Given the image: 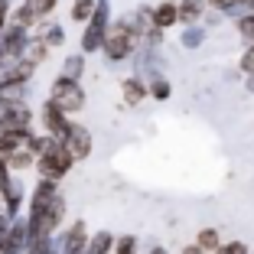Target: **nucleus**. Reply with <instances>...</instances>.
I'll return each instance as SVG.
<instances>
[{
	"label": "nucleus",
	"mask_w": 254,
	"mask_h": 254,
	"mask_svg": "<svg viewBox=\"0 0 254 254\" xmlns=\"http://www.w3.org/2000/svg\"><path fill=\"white\" fill-rule=\"evenodd\" d=\"M176 7H180V26H195V23H202L209 3L205 0H176Z\"/></svg>",
	"instance_id": "nucleus-17"
},
{
	"label": "nucleus",
	"mask_w": 254,
	"mask_h": 254,
	"mask_svg": "<svg viewBox=\"0 0 254 254\" xmlns=\"http://www.w3.org/2000/svg\"><path fill=\"white\" fill-rule=\"evenodd\" d=\"M150 30H157V26H153V7H150V3H137V7L127 13V33L140 46V39L147 36Z\"/></svg>",
	"instance_id": "nucleus-11"
},
{
	"label": "nucleus",
	"mask_w": 254,
	"mask_h": 254,
	"mask_svg": "<svg viewBox=\"0 0 254 254\" xmlns=\"http://www.w3.org/2000/svg\"><path fill=\"white\" fill-rule=\"evenodd\" d=\"M241 7H248V13H251V7H254V0H238Z\"/></svg>",
	"instance_id": "nucleus-37"
},
{
	"label": "nucleus",
	"mask_w": 254,
	"mask_h": 254,
	"mask_svg": "<svg viewBox=\"0 0 254 254\" xmlns=\"http://www.w3.org/2000/svg\"><path fill=\"white\" fill-rule=\"evenodd\" d=\"M49 53H53V49H49V46H46L39 36H30V43H26V53H23V62H30L33 68H39L46 59H49Z\"/></svg>",
	"instance_id": "nucleus-20"
},
{
	"label": "nucleus",
	"mask_w": 254,
	"mask_h": 254,
	"mask_svg": "<svg viewBox=\"0 0 254 254\" xmlns=\"http://www.w3.org/2000/svg\"><path fill=\"white\" fill-rule=\"evenodd\" d=\"M30 36H33V33H26V30H20V26H13V23H7V30L0 33V46H3V53H7L10 62H20L23 59Z\"/></svg>",
	"instance_id": "nucleus-10"
},
{
	"label": "nucleus",
	"mask_w": 254,
	"mask_h": 254,
	"mask_svg": "<svg viewBox=\"0 0 254 254\" xmlns=\"http://www.w3.org/2000/svg\"><path fill=\"white\" fill-rule=\"evenodd\" d=\"M36 124V111L30 101H13V98H0V130H26Z\"/></svg>",
	"instance_id": "nucleus-5"
},
{
	"label": "nucleus",
	"mask_w": 254,
	"mask_h": 254,
	"mask_svg": "<svg viewBox=\"0 0 254 254\" xmlns=\"http://www.w3.org/2000/svg\"><path fill=\"white\" fill-rule=\"evenodd\" d=\"M7 65H10V59H7V53H3V46H0V72H3Z\"/></svg>",
	"instance_id": "nucleus-35"
},
{
	"label": "nucleus",
	"mask_w": 254,
	"mask_h": 254,
	"mask_svg": "<svg viewBox=\"0 0 254 254\" xmlns=\"http://www.w3.org/2000/svg\"><path fill=\"white\" fill-rule=\"evenodd\" d=\"M238 68L245 75H254V46H245V53H241V59H238Z\"/></svg>",
	"instance_id": "nucleus-29"
},
{
	"label": "nucleus",
	"mask_w": 254,
	"mask_h": 254,
	"mask_svg": "<svg viewBox=\"0 0 254 254\" xmlns=\"http://www.w3.org/2000/svg\"><path fill=\"white\" fill-rule=\"evenodd\" d=\"M147 88H150V98H153V101H170V98H173V82L166 78V75L153 78Z\"/></svg>",
	"instance_id": "nucleus-26"
},
{
	"label": "nucleus",
	"mask_w": 254,
	"mask_h": 254,
	"mask_svg": "<svg viewBox=\"0 0 254 254\" xmlns=\"http://www.w3.org/2000/svg\"><path fill=\"white\" fill-rule=\"evenodd\" d=\"M33 36H39L49 49H59V46H65V26H62L59 20H46L36 26V33Z\"/></svg>",
	"instance_id": "nucleus-15"
},
{
	"label": "nucleus",
	"mask_w": 254,
	"mask_h": 254,
	"mask_svg": "<svg viewBox=\"0 0 254 254\" xmlns=\"http://www.w3.org/2000/svg\"><path fill=\"white\" fill-rule=\"evenodd\" d=\"M111 20H114L111 0H98L95 16H91V20L82 26V33H78V53H82V56L101 53V46H105V39H108V26H111Z\"/></svg>",
	"instance_id": "nucleus-1"
},
{
	"label": "nucleus",
	"mask_w": 254,
	"mask_h": 254,
	"mask_svg": "<svg viewBox=\"0 0 254 254\" xmlns=\"http://www.w3.org/2000/svg\"><path fill=\"white\" fill-rule=\"evenodd\" d=\"M13 7H16L13 0H0V13H3V16H10V10H13Z\"/></svg>",
	"instance_id": "nucleus-32"
},
{
	"label": "nucleus",
	"mask_w": 254,
	"mask_h": 254,
	"mask_svg": "<svg viewBox=\"0 0 254 254\" xmlns=\"http://www.w3.org/2000/svg\"><path fill=\"white\" fill-rule=\"evenodd\" d=\"M85 68H88V56L68 53L65 59H62V65H59V75H65V78H72V82H82V78H85Z\"/></svg>",
	"instance_id": "nucleus-18"
},
{
	"label": "nucleus",
	"mask_w": 254,
	"mask_h": 254,
	"mask_svg": "<svg viewBox=\"0 0 254 254\" xmlns=\"http://www.w3.org/2000/svg\"><path fill=\"white\" fill-rule=\"evenodd\" d=\"M23 7L30 10L39 23H46V20H53L56 7H59V0H23Z\"/></svg>",
	"instance_id": "nucleus-23"
},
{
	"label": "nucleus",
	"mask_w": 254,
	"mask_h": 254,
	"mask_svg": "<svg viewBox=\"0 0 254 254\" xmlns=\"http://www.w3.org/2000/svg\"><path fill=\"white\" fill-rule=\"evenodd\" d=\"M205 39H209V33H205L202 23H195V26H180V46H183V49H189V53L202 49Z\"/></svg>",
	"instance_id": "nucleus-19"
},
{
	"label": "nucleus",
	"mask_w": 254,
	"mask_h": 254,
	"mask_svg": "<svg viewBox=\"0 0 254 254\" xmlns=\"http://www.w3.org/2000/svg\"><path fill=\"white\" fill-rule=\"evenodd\" d=\"M130 68L137 75V78H143V82H153V78H160L163 75V49H147V46H137L134 59H130Z\"/></svg>",
	"instance_id": "nucleus-7"
},
{
	"label": "nucleus",
	"mask_w": 254,
	"mask_h": 254,
	"mask_svg": "<svg viewBox=\"0 0 254 254\" xmlns=\"http://www.w3.org/2000/svg\"><path fill=\"white\" fill-rule=\"evenodd\" d=\"M137 53V39L127 33V13L114 16L111 26H108V39L101 46V56H105L108 65H121V62H130Z\"/></svg>",
	"instance_id": "nucleus-2"
},
{
	"label": "nucleus",
	"mask_w": 254,
	"mask_h": 254,
	"mask_svg": "<svg viewBox=\"0 0 254 254\" xmlns=\"http://www.w3.org/2000/svg\"><path fill=\"white\" fill-rule=\"evenodd\" d=\"M205 3H209V10H218V13H228V10H235L238 7V0H205Z\"/></svg>",
	"instance_id": "nucleus-31"
},
{
	"label": "nucleus",
	"mask_w": 254,
	"mask_h": 254,
	"mask_svg": "<svg viewBox=\"0 0 254 254\" xmlns=\"http://www.w3.org/2000/svg\"><path fill=\"white\" fill-rule=\"evenodd\" d=\"M7 23H10V16H3V13H0V33L7 30Z\"/></svg>",
	"instance_id": "nucleus-36"
},
{
	"label": "nucleus",
	"mask_w": 254,
	"mask_h": 254,
	"mask_svg": "<svg viewBox=\"0 0 254 254\" xmlns=\"http://www.w3.org/2000/svg\"><path fill=\"white\" fill-rule=\"evenodd\" d=\"M140 251V238L137 235H118L114 238V254H137Z\"/></svg>",
	"instance_id": "nucleus-28"
},
{
	"label": "nucleus",
	"mask_w": 254,
	"mask_h": 254,
	"mask_svg": "<svg viewBox=\"0 0 254 254\" xmlns=\"http://www.w3.org/2000/svg\"><path fill=\"white\" fill-rule=\"evenodd\" d=\"M59 248H62V254H85L88 251V238H91V232H88V225L82 222V218H75L72 225H65L59 235Z\"/></svg>",
	"instance_id": "nucleus-9"
},
{
	"label": "nucleus",
	"mask_w": 254,
	"mask_h": 254,
	"mask_svg": "<svg viewBox=\"0 0 254 254\" xmlns=\"http://www.w3.org/2000/svg\"><path fill=\"white\" fill-rule=\"evenodd\" d=\"M62 147L68 150V157H72L75 163H85V160L91 157V150H95V137H91V130L85 124L72 121V127H68V134H65V140H62Z\"/></svg>",
	"instance_id": "nucleus-8"
},
{
	"label": "nucleus",
	"mask_w": 254,
	"mask_h": 254,
	"mask_svg": "<svg viewBox=\"0 0 254 254\" xmlns=\"http://www.w3.org/2000/svg\"><path fill=\"white\" fill-rule=\"evenodd\" d=\"M180 254H205V251H202V248H195L192 241H189V245H183V251H180Z\"/></svg>",
	"instance_id": "nucleus-33"
},
{
	"label": "nucleus",
	"mask_w": 254,
	"mask_h": 254,
	"mask_svg": "<svg viewBox=\"0 0 254 254\" xmlns=\"http://www.w3.org/2000/svg\"><path fill=\"white\" fill-rule=\"evenodd\" d=\"M245 91H248V95H254V75H245Z\"/></svg>",
	"instance_id": "nucleus-34"
},
{
	"label": "nucleus",
	"mask_w": 254,
	"mask_h": 254,
	"mask_svg": "<svg viewBox=\"0 0 254 254\" xmlns=\"http://www.w3.org/2000/svg\"><path fill=\"white\" fill-rule=\"evenodd\" d=\"M114 238H118V235L108 232V228L95 232L88 238V254H114Z\"/></svg>",
	"instance_id": "nucleus-21"
},
{
	"label": "nucleus",
	"mask_w": 254,
	"mask_h": 254,
	"mask_svg": "<svg viewBox=\"0 0 254 254\" xmlns=\"http://www.w3.org/2000/svg\"><path fill=\"white\" fill-rule=\"evenodd\" d=\"M251 13H254V7H251Z\"/></svg>",
	"instance_id": "nucleus-38"
},
{
	"label": "nucleus",
	"mask_w": 254,
	"mask_h": 254,
	"mask_svg": "<svg viewBox=\"0 0 254 254\" xmlns=\"http://www.w3.org/2000/svg\"><path fill=\"white\" fill-rule=\"evenodd\" d=\"M26 254H62V248H59V238H36V241H30V251Z\"/></svg>",
	"instance_id": "nucleus-27"
},
{
	"label": "nucleus",
	"mask_w": 254,
	"mask_h": 254,
	"mask_svg": "<svg viewBox=\"0 0 254 254\" xmlns=\"http://www.w3.org/2000/svg\"><path fill=\"white\" fill-rule=\"evenodd\" d=\"M153 26L163 30V33L180 26V7H176V0H160V3H153Z\"/></svg>",
	"instance_id": "nucleus-14"
},
{
	"label": "nucleus",
	"mask_w": 254,
	"mask_h": 254,
	"mask_svg": "<svg viewBox=\"0 0 254 254\" xmlns=\"http://www.w3.org/2000/svg\"><path fill=\"white\" fill-rule=\"evenodd\" d=\"M0 160H3V163L10 166V173H13V176H23L26 170H33V166H36V157H33V153H30L26 147L10 150V153H3Z\"/></svg>",
	"instance_id": "nucleus-16"
},
{
	"label": "nucleus",
	"mask_w": 254,
	"mask_h": 254,
	"mask_svg": "<svg viewBox=\"0 0 254 254\" xmlns=\"http://www.w3.org/2000/svg\"><path fill=\"white\" fill-rule=\"evenodd\" d=\"M10 23H13V26H20V30H26V33H36V26H39V20L26 7H23V3H16V7L10 10Z\"/></svg>",
	"instance_id": "nucleus-24"
},
{
	"label": "nucleus",
	"mask_w": 254,
	"mask_h": 254,
	"mask_svg": "<svg viewBox=\"0 0 254 254\" xmlns=\"http://www.w3.org/2000/svg\"><path fill=\"white\" fill-rule=\"evenodd\" d=\"M121 98H124L127 108H140L143 101L150 98V88L143 78H137V75H127L124 82H121Z\"/></svg>",
	"instance_id": "nucleus-13"
},
{
	"label": "nucleus",
	"mask_w": 254,
	"mask_h": 254,
	"mask_svg": "<svg viewBox=\"0 0 254 254\" xmlns=\"http://www.w3.org/2000/svg\"><path fill=\"white\" fill-rule=\"evenodd\" d=\"M72 166H75V160L68 157V150L62 147L59 140H53V143H49V150L36 157V166H33V170L39 173V180L62 183L68 173H72Z\"/></svg>",
	"instance_id": "nucleus-4"
},
{
	"label": "nucleus",
	"mask_w": 254,
	"mask_h": 254,
	"mask_svg": "<svg viewBox=\"0 0 254 254\" xmlns=\"http://www.w3.org/2000/svg\"><path fill=\"white\" fill-rule=\"evenodd\" d=\"M192 245H195V248H202L205 254H215L218 248H222V235H218V228H202V232L195 235Z\"/></svg>",
	"instance_id": "nucleus-25"
},
{
	"label": "nucleus",
	"mask_w": 254,
	"mask_h": 254,
	"mask_svg": "<svg viewBox=\"0 0 254 254\" xmlns=\"http://www.w3.org/2000/svg\"><path fill=\"white\" fill-rule=\"evenodd\" d=\"M225 16L218 13V10H205V16H202V26H205V33H212L215 26H222Z\"/></svg>",
	"instance_id": "nucleus-30"
},
{
	"label": "nucleus",
	"mask_w": 254,
	"mask_h": 254,
	"mask_svg": "<svg viewBox=\"0 0 254 254\" xmlns=\"http://www.w3.org/2000/svg\"><path fill=\"white\" fill-rule=\"evenodd\" d=\"M46 101H53L65 118L75 121V114L85 111V105H88V95H85L82 82H72V78H65V75H56L53 82H49V95H46Z\"/></svg>",
	"instance_id": "nucleus-3"
},
{
	"label": "nucleus",
	"mask_w": 254,
	"mask_h": 254,
	"mask_svg": "<svg viewBox=\"0 0 254 254\" xmlns=\"http://www.w3.org/2000/svg\"><path fill=\"white\" fill-rule=\"evenodd\" d=\"M95 7H98V0H72V7H68V20L78 23V26H85V23L95 16Z\"/></svg>",
	"instance_id": "nucleus-22"
},
{
	"label": "nucleus",
	"mask_w": 254,
	"mask_h": 254,
	"mask_svg": "<svg viewBox=\"0 0 254 254\" xmlns=\"http://www.w3.org/2000/svg\"><path fill=\"white\" fill-rule=\"evenodd\" d=\"M33 75H36V68L30 65V62H10L3 72H0V88H13V85H30Z\"/></svg>",
	"instance_id": "nucleus-12"
},
{
	"label": "nucleus",
	"mask_w": 254,
	"mask_h": 254,
	"mask_svg": "<svg viewBox=\"0 0 254 254\" xmlns=\"http://www.w3.org/2000/svg\"><path fill=\"white\" fill-rule=\"evenodd\" d=\"M36 124H39V130H43L46 137H53V140L62 143L65 134H68V127H72V118H65L53 101H43L39 111H36Z\"/></svg>",
	"instance_id": "nucleus-6"
}]
</instances>
